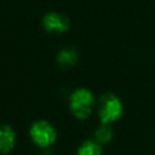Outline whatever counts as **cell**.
Wrapping results in <instances>:
<instances>
[{"instance_id":"obj_1","label":"cell","mask_w":155,"mask_h":155,"mask_svg":"<svg viewBox=\"0 0 155 155\" xmlns=\"http://www.w3.org/2000/svg\"><path fill=\"white\" fill-rule=\"evenodd\" d=\"M93 103L94 98L90 90L78 88L73 92L70 97V111L75 117L85 120L90 116Z\"/></svg>"},{"instance_id":"obj_2","label":"cell","mask_w":155,"mask_h":155,"mask_svg":"<svg viewBox=\"0 0 155 155\" xmlns=\"http://www.w3.org/2000/svg\"><path fill=\"white\" fill-rule=\"evenodd\" d=\"M122 103L119 97H116L111 92L104 93L98 104V113L99 117L103 124H110L119 120L122 115Z\"/></svg>"},{"instance_id":"obj_3","label":"cell","mask_w":155,"mask_h":155,"mask_svg":"<svg viewBox=\"0 0 155 155\" xmlns=\"http://www.w3.org/2000/svg\"><path fill=\"white\" fill-rule=\"evenodd\" d=\"M29 134L33 142L40 148H47L52 145L57 138L54 127L45 120L35 121L29 130Z\"/></svg>"},{"instance_id":"obj_4","label":"cell","mask_w":155,"mask_h":155,"mask_svg":"<svg viewBox=\"0 0 155 155\" xmlns=\"http://www.w3.org/2000/svg\"><path fill=\"white\" fill-rule=\"evenodd\" d=\"M42 24L46 31L48 33H65L69 29V21L65 16L58 12H50L45 15Z\"/></svg>"},{"instance_id":"obj_5","label":"cell","mask_w":155,"mask_h":155,"mask_svg":"<svg viewBox=\"0 0 155 155\" xmlns=\"http://www.w3.org/2000/svg\"><path fill=\"white\" fill-rule=\"evenodd\" d=\"M16 142V134L7 125H0V153L7 154L12 150Z\"/></svg>"},{"instance_id":"obj_6","label":"cell","mask_w":155,"mask_h":155,"mask_svg":"<svg viewBox=\"0 0 155 155\" xmlns=\"http://www.w3.org/2000/svg\"><path fill=\"white\" fill-rule=\"evenodd\" d=\"M78 52L71 48V47H65L63 50L59 51L58 56H57V63L61 68L63 69H68V68H71L76 64L78 62Z\"/></svg>"},{"instance_id":"obj_7","label":"cell","mask_w":155,"mask_h":155,"mask_svg":"<svg viewBox=\"0 0 155 155\" xmlns=\"http://www.w3.org/2000/svg\"><path fill=\"white\" fill-rule=\"evenodd\" d=\"M78 155H102V149L98 142L86 140L79 147Z\"/></svg>"},{"instance_id":"obj_8","label":"cell","mask_w":155,"mask_h":155,"mask_svg":"<svg viewBox=\"0 0 155 155\" xmlns=\"http://www.w3.org/2000/svg\"><path fill=\"white\" fill-rule=\"evenodd\" d=\"M94 137H96V140H97L99 144H105V143H109V142L113 139L114 133H113L111 127H110L108 124H103L102 126H99V127L96 130Z\"/></svg>"}]
</instances>
